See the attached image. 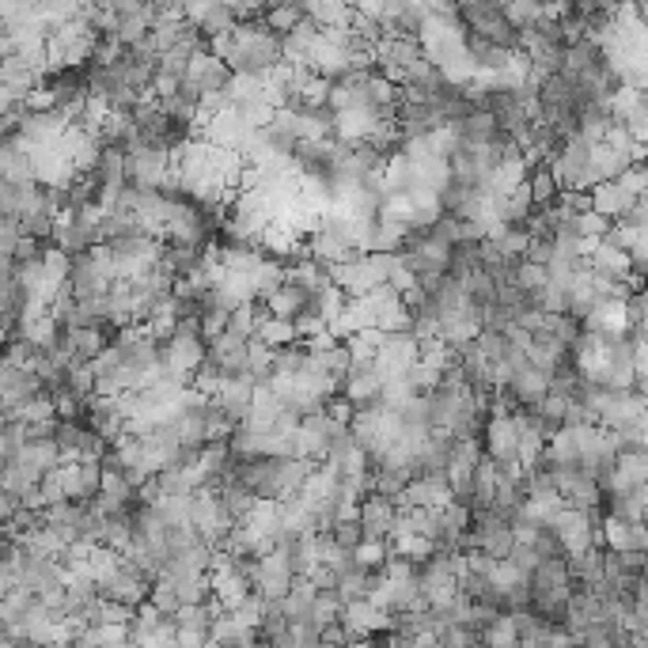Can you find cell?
Wrapping results in <instances>:
<instances>
[{"label":"cell","instance_id":"obj_19","mask_svg":"<svg viewBox=\"0 0 648 648\" xmlns=\"http://www.w3.org/2000/svg\"><path fill=\"white\" fill-rule=\"evenodd\" d=\"M470 528H474V512H470L467 505H459V500H447V505L440 508L436 546H440V550H467Z\"/></svg>","mask_w":648,"mask_h":648},{"label":"cell","instance_id":"obj_17","mask_svg":"<svg viewBox=\"0 0 648 648\" xmlns=\"http://www.w3.org/2000/svg\"><path fill=\"white\" fill-rule=\"evenodd\" d=\"M231 65L228 61L220 58V53L213 50H202V53H194V58H190V68H187V80H190V88L194 91H202L205 99H216L220 96L224 88H228L231 84Z\"/></svg>","mask_w":648,"mask_h":648},{"label":"cell","instance_id":"obj_3","mask_svg":"<svg viewBox=\"0 0 648 648\" xmlns=\"http://www.w3.org/2000/svg\"><path fill=\"white\" fill-rule=\"evenodd\" d=\"M596 137L588 134H573L561 152L550 160L554 175H558L561 190H592L596 187Z\"/></svg>","mask_w":648,"mask_h":648},{"label":"cell","instance_id":"obj_12","mask_svg":"<svg viewBox=\"0 0 648 648\" xmlns=\"http://www.w3.org/2000/svg\"><path fill=\"white\" fill-rule=\"evenodd\" d=\"M171 167H175L171 152L152 149V144H144V141L129 144V182H134V187L160 190L167 175H171Z\"/></svg>","mask_w":648,"mask_h":648},{"label":"cell","instance_id":"obj_46","mask_svg":"<svg viewBox=\"0 0 648 648\" xmlns=\"http://www.w3.org/2000/svg\"><path fill=\"white\" fill-rule=\"evenodd\" d=\"M493 4H508V0H493Z\"/></svg>","mask_w":648,"mask_h":648},{"label":"cell","instance_id":"obj_6","mask_svg":"<svg viewBox=\"0 0 648 648\" xmlns=\"http://www.w3.org/2000/svg\"><path fill=\"white\" fill-rule=\"evenodd\" d=\"M350 432V421H342L334 410H315L300 421V455L312 462H327L338 440Z\"/></svg>","mask_w":648,"mask_h":648},{"label":"cell","instance_id":"obj_31","mask_svg":"<svg viewBox=\"0 0 648 648\" xmlns=\"http://www.w3.org/2000/svg\"><path fill=\"white\" fill-rule=\"evenodd\" d=\"M262 20H266L274 30H281V35H289L296 23L307 20V8H304V0H266Z\"/></svg>","mask_w":648,"mask_h":648},{"label":"cell","instance_id":"obj_33","mask_svg":"<svg viewBox=\"0 0 648 648\" xmlns=\"http://www.w3.org/2000/svg\"><path fill=\"white\" fill-rule=\"evenodd\" d=\"M258 641V626H246V622H239L236 614L224 607L220 622L213 626V645H251Z\"/></svg>","mask_w":648,"mask_h":648},{"label":"cell","instance_id":"obj_23","mask_svg":"<svg viewBox=\"0 0 648 648\" xmlns=\"http://www.w3.org/2000/svg\"><path fill=\"white\" fill-rule=\"evenodd\" d=\"M380 619H383V611H380V603H376L372 596H353V599H345L342 626L350 630L353 641H365L368 630L380 626Z\"/></svg>","mask_w":648,"mask_h":648},{"label":"cell","instance_id":"obj_30","mask_svg":"<svg viewBox=\"0 0 648 648\" xmlns=\"http://www.w3.org/2000/svg\"><path fill=\"white\" fill-rule=\"evenodd\" d=\"M194 23H198V27H202V35H205V38H209V42H213V38L228 35V30L236 27V23H239V12H236V8L228 4V0H213V4L205 8V12L198 15Z\"/></svg>","mask_w":648,"mask_h":648},{"label":"cell","instance_id":"obj_29","mask_svg":"<svg viewBox=\"0 0 648 648\" xmlns=\"http://www.w3.org/2000/svg\"><path fill=\"white\" fill-rule=\"evenodd\" d=\"M493 500H497V462L485 455L474 467V505L470 508H474V516H482L493 508Z\"/></svg>","mask_w":648,"mask_h":648},{"label":"cell","instance_id":"obj_4","mask_svg":"<svg viewBox=\"0 0 648 648\" xmlns=\"http://www.w3.org/2000/svg\"><path fill=\"white\" fill-rule=\"evenodd\" d=\"M50 243L68 254L103 246V205H80V209L61 213L58 231H53Z\"/></svg>","mask_w":648,"mask_h":648},{"label":"cell","instance_id":"obj_20","mask_svg":"<svg viewBox=\"0 0 648 648\" xmlns=\"http://www.w3.org/2000/svg\"><path fill=\"white\" fill-rule=\"evenodd\" d=\"M61 474H65L68 500H96L99 490H103V462L96 459H68Z\"/></svg>","mask_w":648,"mask_h":648},{"label":"cell","instance_id":"obj_40","mask_svg":"<svg viewBox=\"0 0 648 648\" xmlns=\"http://www.w3.org/2000/svg\"><path fill=\"white\" fill-rule=\"evenodd\" d=\"M440 376H444V372H440V368L432 365V360H425V357H421L418 365H414L410 372H406V380L414 383V391H418V395H425V391L432 387V383L440 380Z\"/></svg>","mask_w":648,"mask_h":648},{"label":"cell","instance_id":"obj_7","mask_svg":"<svg viewBox=\"0 0 648 648\" xmlns=\"http://www.w3.org/2000/svg\"><path fill=\"white\" fill-rule=\"evenodd\" d=\"M114 281H118V274H114V258L106 246H91V251L73 254V262H68V284L76 289V296L106 292Z\"/></svg>","mask_w":648,"mask_h":648},{"label":"cell","instance_id":"obj_5","mask_svg":"<svg viewBox=\"0 0 648 648\" xmlns=\"http://www.w3.org/2000/svg\"><path fill=\"white\" fill-rule=\"evenodd\" d=\"M106 251L114 258V274L137 277L164 258V239H160V231H134V236H122L114 243H106Z\"/></svg>","mask_w":648,"mask_h":648},{"label":"cell","instance_id":"obj_13","mask_svg":"<svg viewBox=\"0 0 648 648\" xmlns=\"http://www.w3.org/2000/svg\"><path fill=\"white\" fill-rule=\"evenodd\" d=\"M129 641L134 645H175L179 641V622L175 614H167L164 607L149 603L137 607L134 622H129Z\"/></svg>","mask_w":648,"mask_h":648},{"label":"cell","instance_id":"obj_44","mask_svg":"<svg viewBox=\"0 0 648 648\" xmlns=\"http://www.w3.org/2000/svg\"><path fill=\"white\" fill-rule=\"evenodd\" d=\"M634 391L648 403V357H641V365H637V376H634Z\"/></svg>","mask_w":648,"mask_h":648},{"label":"cell","instance_id":"obj_41","mask_svg":"<svg viewBox=\"0 0 648 648\" xmlns=\"http://www.w3.org/2000/svg\"><path fill=\"white\" fill-rule=\"evenodd\" d=\"M20 239H23L20 216H4V224H0V254H4V258H12L15 246H20Z\"/></svg>","mask_w":648,"mask_h":648},{"label":"cell","instance_id":"obj_25","mask_svg":"<svg viewBox=\"0 0 648 648\" xmlns=\"http://www.w3.org/2000/svg\"><path fill=\"white\" fill-rule=\"evenodd\" d=\"M508 387H512V395L520 398V406L528 410V406H535L543 395H550V372L538 368L535 360H528V365L508 380Z\"/></svg>","mask_w":648,"mask_h":648},{"label":"cell","instance_id":"obj_26","mask_svg":"<svg viewBox=\"0 0 648 648\" xmlns=\"http://www.w3.org/2000/svg\"><path fill=\"white\" fill-rule=\"evenodd\" d=\"M603 546H611V550H648V523L645 520H607Z\"/></svg>","mask_w":648,"mask_h":648},{"label":"cell","instance_id":"obj_24","mask_svg":"<svg viewBox=\"0 0 648 648\" xmlns=\"http://www.w3.org/2000/svg\"><path fill=\"white\" fill-rule=\"evenodd\" d=\"M452 129H455V137H459L462 144H474V149H478V144H493L500 134H505V129L497 126V118H493L490 106H478V111H470L467 118L455 122Z\"/></svg>","mask_w":648,"mask_h":648},{"label":"cell","instance_id":"obj_28","mask_svg":"<svg viewBox=\"0 0 648 648\" xmlns=\"http://www.w3.org/2000/svg\"><path fill=\"white\" fill-rule=\"evenodd\" d=\"M485 425H490V410H485L478 398H470V403L452 418L447 432H452L455 440H482L485 436Z\"/></svg>","mask_w":648,"mask_h":648},{"label":"cell","instance_id":"obj_45","mask_svg":"<svg viewBox=\"0 0 648 648\" xmlns=\"http://www.w3.org/2000/svg\"><path fill=\"white\" fill-rule=\"evenodd\" d=\"M637 167H641V175L648 179V144H645V152H641V160H637Z\"/></svg>","mask_w":648,"mask_h":648},{"label":"cell","instance_id":"obj_2","mask_svg":"<svg viewBox=\"0 0 648 648\" xmlns=\"http://www.w3.org/2000/svg\"><path fill=\"white\" fill-rule=\"evenodd\" d=\"M91 99V84H88V65H53L46 73V84L30 103L35 106H58V111H68L76 118L80 106Z\"/></svg>","mask_w":648,"mask_h":648},{"label":"cell","instance_id":"obj_22","mask_svg":"<svg viewBox=\"0 0 648 648\" xmlns=\"http://www.w3.org/2000/svg\"><path fill=\"white\" fill-rule=\"evenodd\" d=\"M452 497V482L447 478H410L406 490L398 493V505H425V508H444Z\"/></svg>","mask_w":648,"mask_h":648},{"label":"cell","instance_id":"obj_16","mask_svg":"<svg viewBox=\"0 0 648 648\" xmlns=\"http://www.w3.org/2000/svg\"><path fill=\"white\" fill-rule=\"evenodd\" d=\"M357 516L365 523V535L368 538H380V543H391L395 535V523H398V497H387V493H365L357 500ZM365 538V543H368Z\"/></svg>","mask_w":648,"mask_h":648},{"label":"cell","instance_id":"obj_14","mask_svg":"<svg viewBox=\"0 0 648 648\" xmlns=\"http://www.w3.org/2000/svg\"><path fill=\"white\" fill-rule=\"evenodd\" d=\"M334 284L345 292V296H372L383 284L380 269H376V258L368 251H357L350 258L334 262Z\"/></svg>","mask_w":648,"mask_h":648},{"label":"cell","instance_id":"obj_11","mask_svg":"<svg viewBox=\"0 0 648 648\" xmlns=\"http://www.w3.org/2000/svg\"><path fill=\"white\" fill-rule=\"evenodd\" d=\"M516 523L512 520H505V516H497V512H482V516H474V528H470V543H467V550H485L490 558H508L512 554V546H516Z\"/></svg>","mask_w":648,"mask_h":648},{"label":"cell","instance_id":"obj_39","mask_svg":"<svg viewBox=\"0 0 648 648\" xmlns=\"http://www.w3.org/2000/svg\"><path fill=\"white\" fill-rule=\"evenodd\" d=\"M482 645H520V630H516L512 614H500V619L493 622L490 634L482 637Z\"/></svg>","mask_w":648,"mask_h":648},{"label":"cell","instance_id":"obj_32","mask_svg":"<svg viewBox=\"0 0 648 648\" xmlns=\"http://www.w3.org/2000/svg\"><path fill=\"white\" fill-rule=\"evenodd\" d=\"M304 8L322 27H345V23H353V15H357L353 0H304Z\"/></svg>","mask_w":648,"mask_h":648},{"label":"cell","instance_id":"obj_8","mask_svg":"<svg viewBox=\"0 0 648 648\" xmlns=\"http://www.w3.org/2000/svg\"><path fill=\"white\" fill-rule=\"evenodd\" d=\"M523 425H528V410L497 414L485 425V455L497 462H523Z\"/></svg>","mask_w":648,"mask_h":648},{"label":"cell","instance_id":"obj_18","mask_svg":"<svg viewBox=\"0 0 648 648\" xmlns=\"http://www.w3.org/2000/svg\"><path fill=\"white\" fill-rule=\"evenodd\" d=\"M300 576L292 573L289 558H284V550L277 554H266V558H258V573H254V592H262L266 599H284L292 592V584H296Z\"/></svg>","mask_w":648,"mask_h":648},{"label":"cell","instance_id":"obj_21","mask_svg":"<svg viewBox=\"0 0 648 648\" xmlns=\"http://www.w3.org/2000/svg\"><path fill=\"white\" fill-rule=\"evenodd\" d=\"M322 35H327V27H322L319 20H312L307 15L304 23H296V27L284 35V61H296V65H312L315 50H319Z\"/></svg>","mask_w":648,"mask_h":648},{"label":"cell","instance_id":"obj_38","mask_svg":"<svg viewBox=\"0 0 648 648\" xmlns=\"http://www.w3.org/2000/svg\"><path fill=\"white\" fill-rule=\"evenodd\" d=\"M330 531H334L338 543L350 546V550H360V546H365V538H368V535H365V523H360V516H357V512L342 516V520H338Z\"/></svg>","mask_w":648,"mask_h":648},{"label":"cell","instance_id":"obj_42","mask_svg":"<svg viewBox=\"0 0 648 648\" xmlns=\"http://www.w3.org/2000/svg\"><path fill=\"white\" fill-rule=\"evenodd\" d=\"M289 641L292 645H322V626L319 622H292Z\"/></svg>","mask_w":648,"mask_h":648},{"label":"cell","instance_id":"obj_37","mask_svg":"<svg viewBox=\"0 0 648 648\" xmlns=\"http://www.w3.org/2000/svg\"><path fill=\"white\" fill-rule=\"evenodd\" d=\"M576 228H581V236L588 239V243H599V239L614 231V220L607 213H599V209H592V205H588V209L576 213Z\"/></svg>","mask_w":648,"mask_h":648},{"label":"cell","instance_id":"obj_35","mask_svg":"<svg viewBox=\"0 0 648 648\" xmlns=\"http://www.w3.org/2000/svg\"><path fill=\"white\" fill-rule=\"evenodd\" d=\"M38 182H23V179H4L0 182V209L4 216H23L27 202L35 198Z\"/></svg>","mask_w":648,"mask_h":648},{"label":"cell","instance_id":"obj_1","mask_svg":"<svg viewBox=\"0 0 648 648\" xmlns=\"http://www.w3.org/2000/svg\"><path fill=\"white\" fill-rule=\"evenodd\" d=\"M213 50L231 65V73H274L284 61V35L266 20H239L228 35L213 38Z\"/></svg>","mask_w":648,"mask_h":648},{"label":"cell","instance_id":"obj_27","mask_svg":"<svg viewBox=\"0 0 648 648\" xmlns=\"http://www.w3.org/2000/svg\"><path fill=\"white\" fill-rule=\"evenodd\" d=\"M569 406H573V398L561 395V391H554V387H550V395H543L535 406H528V414L538 421V429H543L546 436H554V432H558V429H566V421H569Z\"/></svg>","mask_w":648,"mask_h":648},{"label":"cell","instance_id":"obj_36","mask_svg":"<svg viewBox=\"0 0 648 648\" xmlns=\"http://www.w3.org/2000/svg\"><path fill=\"white\" fill-rule=\"evenodd\" d=\"M528 187H531V194H535L538 205H550V202H558V198H561V182H558V175H554L550 164H535V167H531Z\"/></svg>","mask_w":648,"mask_h":648},{"label":"cell","instance_id":"obj_43","mask_svg":"<svg viewBox=\"0 0 648 648\" xmlns=\"http://www.w3.org/2000/svg\"><path fill=\"white\" fill-rule=\"evenodd\" d=\"M387 4H391V0H353V8H357L360 15H376V20H383V15H387Z\"/></svg>","mask_w":648,"mask_h":648},{"label":"cell","instance_id":"obj_10","mask_svg":"<svg viewBox=\"0 0 648 648\" xmlns=\"http://www.w3.org/2000/svg\"><path fill=\"white\" fill-rule=\"evenodd\" d=\"M421 338L414 334V330H383V342H380V353H376V365H380V372L387 376H406L414 365L421 360Z\"/></svg>","mask_w":648,"mask_h":648},{"label":"cell","instance_id":"obj_15","mask_svg":"<svg viewBox=\"0 0 648 648\" xmlns=\"http://www.w3.org/2000/svg\"><path fill=\"white\" fill-rule=\"evenodd\" d=\"M418 58H425V42L414 35H403V30H398V35H387L380 46H376V65H380V73L398 84L406 80V68H410Z\"/></svg>","mask_w":648,"mask_h":648},{"label":"cell","instance_id":"obj_34","mask_svg":"<svg viewBox=\"0 0 648 648\" xmlns=\"http://www.w3.org/2000/svg\"><path fill=\"white\" fill-rule=\"evenodd\" d=\"M220 500H224V508L236 516V520H246V516H251V508L258 505V493H254L246 482H239V478H228V482L220 485Z\"/></svg>","mask_w":648,"mask_h":648},{"label":"cell","instance_id":"obj_9","mask_svg":"<svg viewBox=\"0 0 648 648\" xmlns=\"http://www.w3.org/2000/svg\"><path fill=\"white\" fill-rule=\"evenodd\" d=\"M73 114L58 111V106H27L20 118V134L27 144H46V149H61L65 134L73 129Z\"/></svg>","mask_w":648,"mask_h":648}]
</instances>
